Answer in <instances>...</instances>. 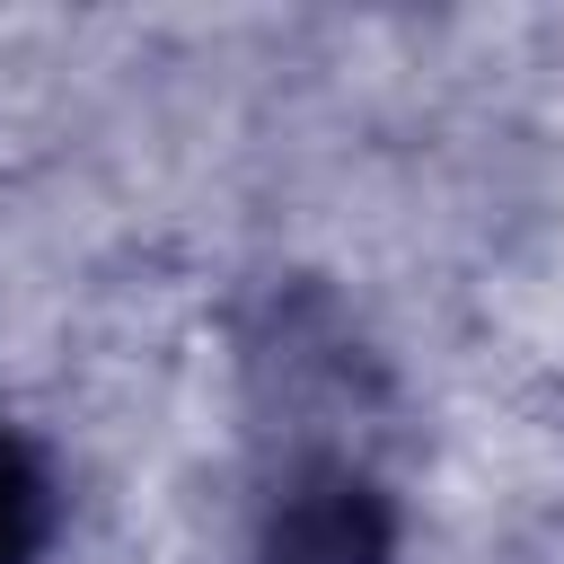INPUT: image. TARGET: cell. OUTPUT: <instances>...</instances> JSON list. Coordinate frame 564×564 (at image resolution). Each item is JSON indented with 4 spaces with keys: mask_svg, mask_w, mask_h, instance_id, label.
Instances as JSON below:
<instances>
[{
    "mask_svg": "<svg viewBox=\"0 0 564 564\" xmlns=\"http://www.w3.org/2000/svg\"><path fill=\"white\" fill-rule=\"evenodd\" d=\"M53 546V467L35 441L0 432V564H44Z\"/></svg>",
    "mask_w": 564,
    "mask_h": 564,
    "instance_id": "obj_2",
    "label": "cell"
},
{
    "mask_svg": "<svg viewBox=\"0 0 564 564\" xmlns=\"http://www.w3.org/2000/svg\"><path fill=\"white\" fill-rule=\"evenodd\" d=\"M256 564H397V502L352 458H300L256 520Z\"/></svg>",
    "mask_w": 564,
    "mask_h": 564,
    "instance_id": "obj_1",
    "label": "cell"
}]
</instances>
